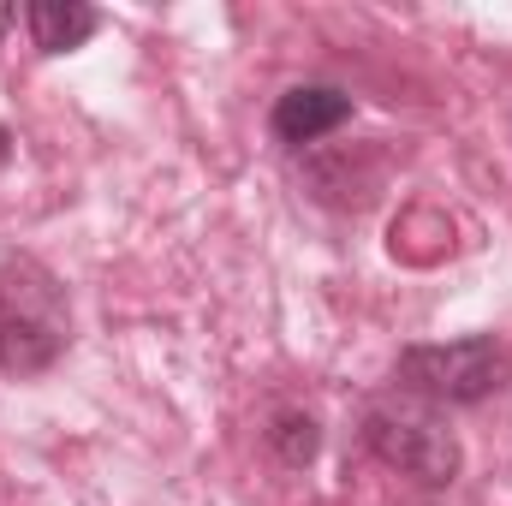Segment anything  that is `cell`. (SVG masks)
Wrapping results in <instances>:
<instances>
[{"mask_svg":"<svg viewBox=\"0 0 512 506\" xmlns=\"http://www.w3.org/2000/svg\"><path fill=\"white\" fill-rule=\"evenodd\" d=\"M72 346V304L66 286L36 256L0 262V376H42Z\"/></svg>","mask_w":512,"mask_h":506,"instance_id":"obj_1","label":"cell"},{"mask_svg":"<svg viewBox=\"0 0 512 506\" xmlns=\"http://www.w3.org/2000/svg\"><path fill=\"white\" fill-rule=\"evenodd\" d=\"M512 376V352L495 334H465V340H435V346H405L399 352V387H411L429 405H483Z\"/></svg>","mask_w":512,"mask_h":506,"instance_id":"obj_2","label":"cell"},{"mask_svg":"<svg viewBox=\"0 0 512 506\" xmlns=\"http://www.w3.org/2000/svg\"><path fill=\"white\" fill-rule=\"evenodd\" d=\"M364 447L387 471H399L423 489H447L459 477V435L429 405H411V399H376L364 411Z\"/></svg>","mask_w":512,"mask_h":506,"instance_id":"obj_3","label":"cell"},{"mask_svg":"<svg viewBox=\"0 0 512 506\" xmlns=\"http://www.w3.org/2000/svg\"><path fill=\"white\" fill-rule=\"evenodd\" d=\"M346 120H352V96H346V90H334V84H292V90L274 102L268 131H274V143H286V149H310V143H322L328 131H340Z\"/></svg>","mask_w":512,"mask_h":506,"instance_id":"obj_4","label":"cell"},{"mask_svg":"<svg viewBox=\"0 0 512 506\" xmlns=\"http://www.w3.org/2000/svg\"><path fill=\"white\" fill-rule=\"evenodd\" d=\"M24 24L42 54H72L102 30V12L84 0H36V6H24Z\"/></svg>","mask_w":512,"mask_h":506,"instance_id":"obj_5","label":"cell"},{"mask_svg":"<svg viewBox=\"0 0 512 506\" xmlns=\"http://www.w3.org/2000/svg\"><path fill=\"white\" fill-rule=\"evenodd\" d=\"M268 447H274V459H280V465L304 471V465L322 453V429H316V417H310V411H274Z\"/></svg>","mask_w":512,"mask_h":506,"instance_id":"obj_6","label":"cell"},{"mask_svg":"<svg viewBox=\"0 0 512 506\" xmlns=\"http://www.w3.org/2000/svg\"><path fill=\"white\" fill-rule=\"evenodd\" d=\"M6 161H12V131L0 126V167H6Z\"/></svg>","mask_w":512,"mask_h":506,"instance_id":"obj_7","label":"cell"},{"mask_svg":"<svg viewBox=\"0 0 512 506\" xmlns=\"http://www.w3.org/2000/svg\"><path fill=\"white\" fill-rule=\"evenodd\" d=\"M6 18H12V12H0V30H6Z\"/></svg>","mask_w":512,"mask_h":506,"instance_id":"obj_8","label":"cell"}]
</instances>
